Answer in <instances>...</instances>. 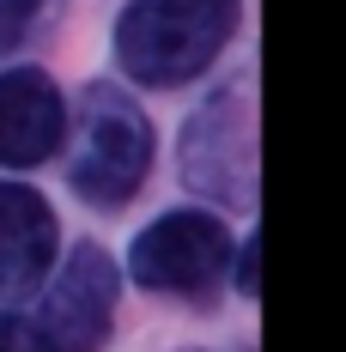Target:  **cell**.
Masks as SVG:
<instances>
[{"mask_svg": "<svg viewBox=\"0 0 346 352\" xmlns=\"http://www.w3.org/2000/svg\"><path fill=\"white\" fill-rule=\"evenodd\" d=\"M116 292H122L116 255L98 243H73L55 285H49V298H43L36 328L49 334L55 352H98L116 328Z\"/></svg>", "mask_w": 346, "mask_h": 352, "instance_id": "5", "label": "cell"}, {"mask_svg": "<svg viewBox=\"0 0 346 352\" xmlns=\"http://www.w3.org/2000/svg\"><path fill=\"white\" fill-rule=\"evenodd\" d=\"M231 255H237V249H231L225 219L182 207V212L152 219V225L134 237L128 274H134L146 292H164V298H207L213 285L225 280Z\"/></svg>", "mask_w": 346, "mask_h": 352, "instance_id": "4", "label": "cell"}, {"mask_svg": "<svg viewBox=\"0 0 346 352\" xmlns=\"http://www.w3.org/2000/svg\"><path fill=\"white\" fill-rule=\"evenodd\" d=\"M182 176L195 195H213L219 207H255V109H249V79H231L195 109L182 134Z\"/></svg>", "mask_w": 346, "mask_h": 352, "instance_id": "3", "label": "cell"}, {"mask_svg": "<svg viewBox=\"0 0 346 352\" xmlns=\"http://www.w3.org/2000/svg\"><path fill=\"white\" fill-rule=\"evenodd\" d=\"M152 170V122L140 116L134 98L116 85H85V109L73 122L67 182L85 207H122L134 201Z\"/></svg>", "mask_w": 346, "mask_h": 352, "instance_id": "2", "label": "cell"}, {"mask_svg": "<svg viewBox=\"0 0 346 352\" xmlns=\"http://www.w3.org/2000/svg\"><path fill=\"white\" fill-rule=\"evenodd\" d=\"M0 352H55L49 346V334L25 316H0Z\"/></svg>", "mask_w": 346, "mask_h": 352, "instance_id": "9", "label": "cell"}, {"mask_svg": "<svg viewBox=\"0 0 346 352\" xmlns=\"http://www.w3.org/2000/svg\"><path fill=\"white\" fill-rule=\"evenodd\" d=\"M243 0H128L116 19V67L134 85H188L237 36Z\"/></svg>", "mask_w": 346, "mask_h": 352, "instance_id": "1", "label": "cell"}, {"mask_svg": "<svg viewBox=\"0 0 346 352\" xmlns=\"http://www.w3.org/2000/svg\"><path fill=\"white\" fill-rule=\"evenodd\" d=\"M55 243H61V225L49 201L25 182H0V298L31 292L55 261Z\"/></svg>", "mask_w": 346, "mask_h": 352, "instance_id": "7", "label": "cell"}, {"mask_svg": "<svg viewBox=\"0 0 346 352\" xmlns=\"http://www.w3.org/2000/svg\"><path fill=\"white\" fill-rule=\"evenodd\" d=\"M55 12L61 0H0V55H19L36 31H49Z\"/></svg>", "mask_w": 346, "mask_h": 352, "instance_id": "8", "label": "cell"}, {"mask_svg": "<svg viewBox=\"0 0 346 352\" xmlns=\"http://www.w3.org/2000/svg\"><path fill=\"white\" fill-rule=\"evenodd\" d=\"M67 140V98L43 67H6L0 73V164L36 170Z\"/></svg>", "mask_w": 346, "mask_h": 352, "instance_id": "6", "label": "cell"}]
</instances>
